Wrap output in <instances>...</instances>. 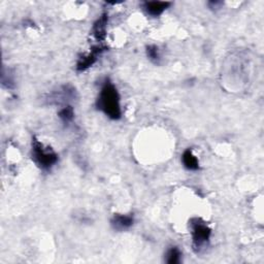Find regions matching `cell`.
Instances as JSON below:
<instances>
[{
	"instance_id": "obj_1",
	"label": "cell",
	"mask_w": 264,
	"mask_h": 264,
	"mask_svg": "<svg viewBox=\"0 0 264 264\" xmlns=\"http://www.w3.org/2000/svg\"><path fill=\"white\" fill-rule=\"evenodd\" d=\"M96 106L111 120H119L122 117L121 97L116 86L106 79L101 86Z\"/></svg>"
},
{
	"instance_id": "obj_2",
	"label": "cell",
	"mask_w": 264,
	"mask_h": 264,
	"mask_svg": "<svg viewBox=\"0 0 264 264\" xmlns=\"http://www.w3.org/2000/svg\"><path fill=\"white\" fill-rule=\"evenodd\" d=\"M192 234V248L196 254H201L210 245L212 229L200 218H193L189 222Z\"/></svg>"
},
{
	"instance_id": "obj_3",
	"label": "cell",
	"mask_w": 264,
	"mask_h": 264,
	"mask_svg": "<svg viewBox=\"0 0 264 264\" xmlns=\"http://www.w3.org/2000/svg\"><path fill=\"white\" fill-rule=\"evenodd\" d=\"M31 157L33 162L45 171L50 170L59 159L58 154L53 149L46 146L35 136L32 137L31 141Z\"/></svg>"
},
{
	"instance_id": "obj_4",
	"label": "cell",
	"mask_w": 264,
	"mask_h": 264,
	"mask_svg": "<svg viewBox=\"0 0 264 264\" xmlns=\"http://www.w3.org/2000/svg\"><path fill=\"white\" fill-rule=\"evenodd\" d=\"M105 47L102 46H95L92 48V50L90 51V53H88L84 56H82L78 63H77V69L78 71H85L86 69H88L89 67H91L96 61H97V58L98 56L105 51Z\"/></svg>"
},
{
	"instance_id": "obj_5",
	"label": "cell",
	"mask_w": 264,
	"mask_h": 264,
	"mask_svg": "<svg viewBox=\"0 0 264 264\" xmlns=\"http://www.w3.org/2000/svg\"><path fill=\"white\" fill-rule=\"evenodd\" d=\"M134 224L133 215H124V214H116L110 220L111 227L117 231H125L132 227Z\"/></svg>"
},
{
	"instance_id": "obj_6",
	"label": "cell",
	"mask_w": 264,
	"mask_h": 264,
	"mask_svg": "<svg viewBox=\"0 0 264 264\" xmlns=\"http://www.w3.org/2000/svg\"><path fill=\"white\" fill-rule=\"evenodd\" d=\"M107 20H108L107 14H102L93 25L92 34L95 37V40L99 43H102L106 37Z\"/></svg>"
},
{
	"instance_id": "obj_7",
	"label": "cell",
	"mask_w": 264,
	"mask_h": 264,
	"mask_svg": "<svg viewBox=\"0 0 264 264\" xmlns=\"http://www.w3.org/2000/svg\"><path fill=\"white\" fill-rule=\"evenodd\" d=\"M170 6V3L164 2H145L143 4L144 11L152 17H158L164 13V11Z\"/></svg>"
},
{
	"instance_id": "obj_8",
	"label": "cell",
	"mask_w": 264,
	"mask_h": 264,
	"mask_svg": "<svg viewBox=\"0 0 264 264\" xmlns=\"http://www.w3.org/2000/svg\"><path fill=\"white\" fill-rule=\"evenodd\" d=\"M182 162L185 166V168H187L188 170H198L199 169V162L198 159L196 158V156L192 153V151L190 149L186 150L183 153L182 156Z\"/></svg>"
},
{
	"instance_id": "obj_9",
	"label": "cell",
	"mask_w": 264,
	"mask_h": 264,
	"mask_svg": "<svg viewBox=\"0 0 264 264\" xmlns=\"http://www.w3.org/2000/svg\"><path fill=\"white\" fill-rule=\"evenodd\" d=\"M58 116H59L60 120L62 121V123L64 125H68L73 121L74 118V109L71 105L66 104L65 106H63L59 112H58Z\"/></svg>"
},
{
	"instance_id": "obj_10",
	"label": "cell",
	"mask_w": 264,
	"mask_h": 264,
	"mask_svg": "<svg viewBox=\"0 0 264 264\" xmlns=\"http://www.w3.org/2000/svg\"><path fill=\"white\" fill-rule=\"evenodd\" d=\"M182 260V253L179 248L171 247L166 251L165 262L168 264H179Z\"/></svg>"
},
{
	"instance_id": "obj_11",
	"label": "cell",
	"mask_w": 264,
	"mask_h": 264,
	"mask_svg": "<svg viewBox=\"0 0 264 264\" xmlns=\"http://www.w3.org/2000/svg\"><path fill=\"white\" fill-rule=\"evenodd\" d=\"M146 56H148V58L153 63H155V64L160 63L161 56H160L159 48L157 46L152 45V46L146 47Z\"/></svg>"
}]
</instances>
